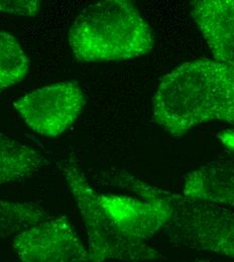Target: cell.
<instances>
[{"mask_svg": "<svg viewBox=\"0 0 234 262\" xmlns=\"http://www.w3.org/2000/svg\"><path fill=\"white\" fill-rule=\"evenodd\" d=\"M153 117L175 136L209 121L234 125V66L200 59L177 67L157 87Z\"/></svg>", "mask_w": 234, "mask_h": 262, "instance_id": "cell-1", "label": "cell"}, {"mask_svg": "<svg viewBox=\"0 0 234 262\" xmlns=\"http://www.w3.org/2000/svg\"><path fill=\"white\" fill-rule=\"evenodd\" d=\"M69 45L79 62L136 59L154 49V34L137 7L127 0L89 4L75 18Z\"/></svg>", "mask_w": 234, "mask_h": 262, "instance_id": "cell-2", "label": "cell"}, {"mask_svg": "<svg viewBox=\"0 0 234 262\" xmlns=\"http://www.w3.org/2000/svg\"><path fill=\"white\" fill-rule=\"evenodd\" d=\"M60 168L86 229L89 262L150 261L160 257L147 242L125 235L116 226L73 158L64 161Z\"/></svg>", "mask_w": 234, "mask_h": 262, "instance_id": "cell-3", "label": "cell"}, {"mask_svg": "<svg viewBox=\"0 0 234 262\" xmlns=\"http://www.w3.org/2000/svg\"><path fill=\"white\" fill-rule=\"evenodd\" d=\"M168 209L161 231L176 247L208 251L234 259V213L204 200L178 195L157 187Z\"/></svg>", "mask_w": 234, "mask_h": 262, "instance_id": "cell-4", "label": "cell"}, {"mask_svg": "<svg viewBox=\"0 0 234 262\" xmlns=\"http://www.w3.org/2000/svg\"><path fill=\"white\" fill-rule=\"evenodd\" d=\"M112 176L113 185L126 189L135 196L98 194L102 206L125 235L147 242L167 224L169 216L167 205L158 195L157 187L124 170Z\"/></svg>", "mask_w": 234, "mask_h": 262, "instance_id": "cell-5", "label": "cell"}, {"mask_svg": "<svg viewBox=\"0 0 234 262\" xmlns=\"http://www.w3.org/2000/svg\"><path fill=\"white\" fill-rule=\"evenodd\" d=\"M85 104L80 85L64 81L35 89L15 100L13 106L32 130L46 137H57L75 123Z\"/></svg>", "mask_w": 234, "mask_h": 262, "instance_id": "cell-6", "label": "cell"}, {"mask_svg": "<svg viewBox=\"0 0 234 262\" xmlns=\"http://www.w3.org/2000/svg\"><path fill=\"white\" fill-rule=\"evenodd\" d=\"M20 262H89V254L67 216H51L13 237Z\"/></svg>", "mask_w": 234, "mask_h": 262, "instance_id": "cell-7", "label": "cell"}, {"mask_svg": "<svg viewBox=\"0 0 234 262\" xmlns=\"http://www.w3.org/2000/svg\"><path fill=\"white\" fill-rule=\"evenodd\" d=\"M191 12L215 61L234 66V0L194 1Z\"/></svg>", "mask_w": 234, "mask_h": 262, "instance_id": "cell-8", "label": "cell"}, {"mask_svg": "<svg viewBox=\"0 0 234 262\" xmlns=\"http://www.w3.org/2000/svg\"><path fill=\"white\" fill-rule=\"evenodd\" d=\"M183 195L234 208V154L190 171L184 181Z\"/></svg>", "mask_w": 234, "mask_h": 262, "instance_id": "cell-9", "label": "cell"}, {"mask_svg": "<svg viewBox=\"0 0 234 262\" xmlns=\"http://www.w3.org/2000/svg\"><path fill=\"white\" fill-rule=\"evenodd\" d=\"M47 165L44 156L0 131V187L26 182Z\"/></svg>", "mask_w": 234, "mask_h": 262, "instance_id": "cell-10", "label": "cell"}, {"mask_svg": "<svg viewBox=\"0 0 234 262\" xmlns=\"http://www.w3.org/2000/svg\"><path fill=\"white\" fill-rule=\"evenodd\" d=\"M51 216L36 203L0 199V238L15 237Z\"/></svg>", "mask_w": 234, "mask_h": 262, "instance_id": "cell-11", "label": "cell"}, {"mask_svg": "<svg viewBox=\"0 0 234 262\" xmlns=\"http://www.w3.org/2000/svg\"><path fill=\"white\" fill-rule=\"evenodd\" d=\"M30 69L31 61L17 38L0 31V94L20 83Z\"/></svg>", "mask_w": 234, "mask_h": 262, "instance_id": "cell-12", "label": "cell"}, {"mask_svg": "<svg viewBox=\"0 0 234 262\" xmlns=\"http://www.w3.org/2000/svg\"><path fill=\"white\" fill-rule=\"evenodd\" d=\"M40 7L38 0H0V12L15 16L34 17L39 13Z\"/></svg>", "mask_w": 234, "mask_h": 262, "instance_id": "cell-13", "label": "cell"}, {"mask_svg": "<svg viewBox=\"0 0 234 262\" xmlns=\"http://www.w3.org/2000/svg\"><path fill=\"white\" fill-rule=\"evenodd\" d=\"M217 137L227 148L234 151V129L221 131L217 134Z\"/></svg>", "mask_w": 234, "mask_h": 262, "instance_id": "cell-14", "label": "cell"}, {"mask_svg": "<svg viewBox=\"0 0 234 262\" xmlns=\"http://www.w3.org/2000/svg\"><path fill=\"white\" fill-rule=\"evenodd\" d=\"M193 262H212L211 260H205V259H199V260H195Z\"/></svg>", "mask_w": 234, "mask_h": 262, "instance_id": "cell-15", "label": "cell"}]
</instances>
